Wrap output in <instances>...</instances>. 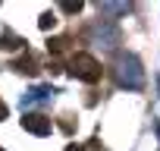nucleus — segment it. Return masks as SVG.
Returning a JSON list of instances; mask_svg holds the SVG:
<instances>
[{
  "label": "nucleus",
  "mask_w": 160,
  "mask_h": 151,
  "mask_svg": "<svg viewBox=\"0 0 160 151\" xmlns=\"http://www.w3.org/2000/svg\"><path fill=\"white\" fill-rule=\"evenodd\" d=\"M38 66H41V63H38V57H35V54H25V57L16 63V69H19V72H28V76H35V72H38Z\"/></svg>",
  "instance_id": "7"
},
{
  "label": "nucleus",
  "mask_w": 160,
  "mask_h": 151,
  "mask_svg": "<svg viewBox=\"0 0 160 151\" xmlns=\"http://www.w3.org/2000/svg\"><path fill=\"white\" fill-rule=\"evenodd\" d=\"M154 132H157V138H160V120H157V123H154Z\"/></svg>",
  "instance_id": "12"
},
{
  "label": "nucleus",
  "mask_w": 160,
  "mask_h": 151,
  "mask_svg": "<svg viewBox=\"0 0 160 151\" xmlns=\"http://www.w3.org/2000/svg\"><path fill=\"white\" fill-rule=\"evenodd\" d=\"M60 7H63V13H78V10H82L78 0H75V3H60Z\"/></svg>",
  "instance_id": "9"
},
{
  "label": "nucleus",
  "mask_w": 160,
  "mask_h": 151,
  "mask_svg": "<svg viewBox=\"0 0 160 151\" xmlns=\"http://www.w3.org/2000/svg\"><path fill=\"white\" fill-rule=\"evenodd\" d=\"M22 129L32 132V135H50V132H53V123H50L44 113H25V117H22Z\"/></svg>",
  "instance_id": "4"
},
{
  "label": "nucleus",
  "mask_w": 160,
  "mask_h": 151,
  "mask_svg": "<svg viewBox=\"0 0 160 151\" xmlns=\"http://www.w3.org/2000/svg\"><path fill=\"white\" fill-rule=\"evenodd\" d=\"M38 25H41V29L47 32V29H53V25H57V16H53V13H44V16L38 19Z\"/></svg>",
  "instance_id": "8"
},
{
  "label": "nucleus",
  "mask_w": 160,
  "mask_h": 151,
  "mask_svg": "<svg viewBox=\"0 0 160 151\" xmlns=\"http://www.w3.org/2000/svg\"><path fill=\"white\" fill-rule=\"evenodd\" d=\"M91 41H94L98 47H104V50H113V47L119 44V29H116L110 19H101V22L91 29Z\"/></svg>",
  "instance_id": "3"
},
{
  "label": "nucleus",
  "mask_w": 160,
  "mask_h": 151,
  "mask_svg": "<svg viewBox=\"0 0 160 151\" xmlns=\"http://www.w3.org/2000/svg\"><path fill=\"white\" fill-rule=\"evenodd\" d=\"M0 120H7V104L0 101Z\"/></svg>",
  "instance_id": "10"
},
{
  "label": "nucleus",
  "mask_w": 160,
  "mask_h": 151,
  "mask_svg": "<svg viewBox=\"0 0 160 151\" xmlns=\"http://www.w3.org/2000/svg\"><path fill=\"white\" fill-rule=\"evenodd\" d=\"M69 72L82 82H98L101 79V63L91 57V54H75L69 60Z\"/></svg>",
  "instance_id": "2"
},
{
  "label": "nucleus",
  "mask_w": 160,
  "mask_h": 151,
  "mask_svg": "<svg viewBox=\"0 0 160 151\" xmlns=\"http://www.w3.org/2000/svg\"><path fill=\"white\" fill-rule=\"evenodd\" d=\"M129 10H132V3H110V0L98 3V13L101 16H126Z\"/></svg>",
  "instance_id": "6"
},
{
  "label": "nucleus",
  "mask_w": 160,
  "mask_h": 151,
  "mask_svg": "<svg viewBox=\"0 0 160 151\" xmlns=\"http://www.w3.org/2000/svg\"><path fill=\"white\" fill-rule=\"evenodd\" d=\"M47 101H53V88L50 85H35V88H28L25 95H22V110L25 107H35V104H47Z\"/></svg>",
  "instance_id": "5"
},
{
  "label": "nucleus",
  "mask_w": 160,
  "mask_h": 151,
  "mask_svg": "<svg viewBox=\"0 0 160 151\" xmlns=\"http://www.w3.org/2000/svg\"><path fill=\"white\" fill-rule=\"evenodd\" d=\"M113 79H116L119 88L138 91L144 85V66H141V60L135 54H116V60H113Z\"/></svg>",
  "instance_id": "1"
},
{
  "label": "nucleus",
  "mask_w": 160,
  "mask_h": 151,
  "mask_svg": "<svg viewBox=\"0 0 160 151\" xmlns=\"http://www.w3.org/2000/svg\"><path fill=\"white\" fill-rule=\"evenodd\" d=\"M66 151H85V148H82V145H69Z\"/></svg>",
  "instance_id": "11"
}]
</instances>
